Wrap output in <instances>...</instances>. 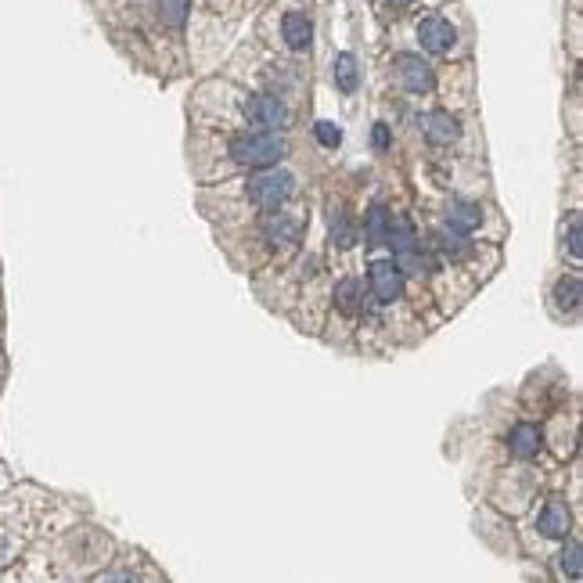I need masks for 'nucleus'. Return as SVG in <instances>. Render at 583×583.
Masks as SVG:
<instances>
[{
	"label": "nucleus",
	"instance_id": "423d86ee",
	"mask_svg": "<svg viewBox=\"0 0 583 583\" xmlns=\"http://www.w3.org/2000/svg\"><path fill=\"white\" fill-rule=\"evenodd\" d=\"M371 292H375L378 302L400 299V292H403V271H400V264H393V260L371 264Z\"/></svg>",
	"mask_w": 583,
	"mask_h": 583
},
{
	"label": "nucleus",
	"instance_id": "20e7f679",
	"mask_svg": "<svg viewBox=\"0 0 583 583\" xmlns=\"http://www.w3.org/2000/svg\"><path fill=\"white\" fill-rule=\"evenodd\" d=\"M418 40H421V47H425L429 54H447V51L454 47L458 32H454V25H450L447 18L429 14V18L418 22Z\"/></svg>",
	"mask_w": 583,
	"mask_h": 583
},
{
	"label": "nucleus",
	"instance_id": "9b49d317",
	"mask_svg": "<svg viewBox=\"0 0 583 583\" xmlns=\"http://www.w3.org/2000/svg\"><path fill=\"white\" fill-rule=\"evenodd\" d=\"M508 447H512V454L515 458H537V450H541V432H537V425H515L512 429V436H508Z\"/></svg>",
	"mask_w": 583,
	"mask_h": 583
},
{
	"label": "nucleus",
	"instance_id": "a211bd4d",
	"mask_svg": "<svg viewBox=\"0 0 583 583\" xmlns=\"http://www.w3.org/2000/svg\"><path fill=\"white\" fill-rule=\"evenodd\" d=\"M440 249H443L447 256H465V253H468V242H465V235H458V231H443V235H440Z\"/></svg>",
	"mask_w": 583,
	"mask_h": 583
},
{
	"label": "nucleus",
	"instance_id": "5701e85b",
	"mask_svg": "<svg viewBox=\"0 0 583 583\" xmlns=\"http://www.w3.org/2000/svg\"><path fill=\"white\" fill-rule=\"evenodd\" d=\"M166 14H170V22H180L184 18V0H170L166 4Z\"/></svg>",
	"mask_w": 583,
	"mask_h": 583
},
{
	"label": "nucleus",
	"instance_id": "2eb2a0df",
	"mask_svg": "<svg viewBox=\"0 0 583 583\" xmlns=\"http://www.w3.org/2000/svg\"><path fill=\"white\" fill-rule=\"evenodd\" d=\"M264 231H267V238L271 242H295L299 238V224L289 220V217H267V224H264Z\"/></svg>",
	"mask_w": 583,
	"mask_h": 583
},
{
	"label": "nucleus",
	"instance_id": "f8f14e48",
	"mask_svg": "<svg viewBox=\"0 0 583 583\" xmlns=\"http://www.w3.org/2000/svg\"><path fill=\"white\" fill-rule=\"evenodd\" d=\"M335 302H338V310H346V313L364 310V282H360V278L338 282V285H335Z\"/></svg>",
	"mask_w": 583,
	"mask_h": 583
},
{
	"label": "nucleus",
	"instance_id": "dca6fc26",
	"mask_svg": "<svg viewBox=\"0 0 583 583\" xmlns=\"http://www.w3.org/2000/svg\"><path fill=\"white\" fill-rule=\"evenodd\" d=\"M335 83H338V90H346V94L356 90V58H353V54H338V58H335Z\"/></svg>",
	"mask_w": 583,
	"mask_h": 583
},
{
	"label": "nucleus",
	"instance_id": "1a4fd4ad",
	"mask_svg": "<svg viewBox=\"0 0 583 583\" xmlns=\"http://www.w3.org/2000/svg\"><path fill=\"white\" fill-rule=\"evenodd\" d=\"M421 126H425V137H429L432 144H450V141H458V119H454V116H447V112H432V116H425V119H421Z\"/></svg>",
	"mask_w": 583,
	"mask_h": 583
},
{
	"label": "nucleus",
	"instance_id": "393cba45",
	"mask_svg": "<svg viewBox=\"0 0 583 583\" xmlns=\"http://www.w3.org/2000/svg\"><path fill=\"white\" fill-rule=\"evenodd\" d=\"M7 559H11V544H7V541H0V566H4Z\"/></svg>",
	"mask_w": 583,
	"mask_h": 583
},
{
	"label": "nucleus",
	"instance_id": "7ed1b4c3",
	"mask_svg": "<svg viewBox=\"0 0 583 583\" xmlns=\"http://www.w3.org/2000/svg\"><path fill=\"white\" fill-rule=\"evenodd\" d=\"M245 116L260 126V130H282L285 123H289V108H285V101H278L274 94H253L249 101H245Z\"/></svg>",
	"mask_w": 583,
	"mask_h": 583
},
{
	"label": "nucleus",
	"instance_id": "412c9836",
	"mask_svg": "<svg viewBox=\"0 0 583 583\" xmlns=\"http://www.w3.org/2000/svg\"><path fill=\"white\" fill-rule=\"evenodd\" d=\"M569 253L580 260V217H573V224H569Z\"/></svg>",
	"mask_w": 583,
	"mask_h": 583
},
{
	"label": "nucleus",
	"instance_id": "f03ea898",
	"mask_svg": "<svg viewBox=\"0 0 583 583\" xmlns=\"http://www.w3.org/2000/svg\"><path fill=\"white\" fill-rule=\"evenodd\" d=\"M292 195V173L285 170H267V173H260V177H253L249 180V199L260 206V209H282L285 206V199Z\"/></svg>",
	"mask_w": 583,
	"mask_h": 583
},
{
	"label": "nucleus",
	"instance_id": "aec40b11",
	"mask_svg": "<svg viewBox=\"0 0 583 583\" xmlns=\"http://www.w3.org/2000/svg\"><path fill=\"white\" fill-rule=\"evenodd\" d=\"M313 137L324 144V148H335L338 141H342V130L335 126V123H328V119H320L317 126H313Z\"/></svg>",
	"mask_w": 583,
	"mask_h": 583
},
{
	"label": "nucleus",
	"instance_id": "f257e3e1",
	"mask_svg": "<svg viewBox=\"0 0 583 583\" xmlns=\"http://www.w3.org/2000/svg\"><path fill=\"white\" fill-rule=\"evenodd\" d=\"M285 141L278 137V134H267V130H260V134H242V137H235L231 141V159L235 162H242V166H253V170H271V166H278L282 159H285Z\"/></svg>",
	"mask_w": 583,
	"mask_h": 583
},
{
	"label": "nucleus",
	"instance_id": "6e6552de",
	"mask_svg": "<svg viewBox=\"0 0 583 583\" xmlns=\"http://www.w3.org/2000/svg\"><path fill=\"white\" fill-rule=\"evenodd\" d=\"M282 32H285V43H289L292 51H306L310 40H313V22L306 14H299V11H292L282 22Z\"/></svg>",
	"mask_w": 583,
	"mask_h": 583
},
{
	"label": "nucleus",
	"instance_id": "b1692460",
	"mask_svg": "<svg viewBox=\"0 0 583 583\" xmlns=\"http://www.w3.org/2000/svg\"><path fill=\"white\" fill-rule=\"evenodd\" d=\"M105 583H137V577H134L130 569H119V573H112V577H105Z\"/></svg>",
	"mask_w": 583,
	"mask_h": 583
},
{
	"label": "nucleus",
	"instance_id": "ddd939ff",
	"mask_svg": "<svg viewBox=\"0 0 583 583\" xmlns=\"http://www.w3.org/2000/svg\"><path fill=\"white\" fill-rule=\"evenodd\" d=\"M447 224H450V231H458V235L479 227V206H472V202H454L450 213H447Z\"/></svg>",
	"mask_w": 583,
	"mask_h": 583
},
{
	"label": "nucleus",
	"instance_id": "a878e982",
	"mask_svg": "<svg viewBox=\"0 0 583 583\" xmlns=\"http://www.w3.org/2000/svg\"><path fill=\"white\" fill-rule=\"evenodd\" d=\"M389 4H396V7H403V4H411V0H389Z\"/></svg>",
	"mask_w": 583,
	"mask_h": 583
},
{
	"label": "nucleus",
	"instance_id": "39448f33",
	"mask_svg": "<svg viewBox=\"0 0 583 583\" xmlns=\"http://www.w3.org/2000/svg\"><path fill=\"white\" fill-rule=\"evenodd\" d=\"M396 76H400V83H403L411 94H429V90L436 87L432 69H429L418 54H396Z\"/></svg>",
	"mask_w": 583,
	"mask_h": 583
},
{
	"label": "nucleus",
	"instance_id": "4be33fe9",
	"mask_svg": "<svg viewBox=\"0 0 583 583\" xmlns=\"http://www.w3.org/2000/svg\"><path fill=\"white\" fill-rule=\"evenodd\" d=\"M371 141H375V148H378V152H385V148H389V126H385V123H378V126H375V134H371Z\"/></svg>",
	"mask_w": 583,
	"mask_h": 583
},
{
	"label": "nucleus",
	"instance_id": "4468645a",
	"mask_svg": "<svg viewBox=\"0 0 583 583\" xmlns=\"http://www.w3.org/2000/svg\"><path fill=\"white\" fill-rule=\"evenodd\" d=\"M389 224H393V217H389V209H385V206H375V209L367 213V227H364V235H367V242H371V245H385V235H389Z\"/></svg>",
	"mask_w": 583,
	"mask_h": 583
},
{
	"label": "nucleus",
	"instance_id": "9d476101",
	"mask_svg": "<svg viewBox=\"0 0 583 583\" xmlns=\"http://www.w3.org/2000/svg\"><path fill=\"white\" fill-rule=\"evenodd\" d=\"M385 245H393V253L400 260H414V249H418V238H414V227L407 220H396L389 224V235H385Z\"/></svg>",
	"mask_w": 583,
	"mask_h": 583
},
{
	"label": "nucleus",
	"instance_id": "0eeeda50",
	"mask_svg": "<svg viewBox=\"0 0 583 583\" xmlns=\"http://www.w3.org/2000/svg\"><path fill=\"white\" fill-rule=\"evenodd\" d=\"M569 526H573V519H569V504H566L562 497L548 501V504H544V512H541V533H544V537H566V533H569Z\"/></svg>",
	"mask_w": 583,
	"mask_h": 583
},
{
	"label": "nucleus",
	"instance_id": "f3484780",
	"mask_svg": "<svg viewBox=\"0 0 583 583\" xmlns=\"http://www.w3.org/2000/svg\"><path fill=\"white\" fill-rule=\"evenodd\" d=\"M559 566H562V573H566L569 580H580V573H583V548H580V541H569V544H566V551H562Z\"/></svg>",
	"mask_w": 583,
	"mask_h": 583
},
{
	"label": "nucleus",
	"instance_id": "6ab92c4d",
	"mask_svg": "<svg viewBox=\"0 0 583 583\" xmlns=\"http://www.w3.org/2000/svg\"><path fill=\"white\" fill-rule=\"evenodd\" d=\"M555 299H559L562 306H580V278L559 282V289H555Z\"/></svg>",
	"mask_w": 583,
	"mask_h": 583
}]
</instances>
